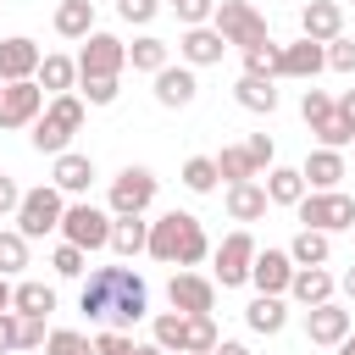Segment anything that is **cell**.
Wrapping results in <instances>:
<instances>
[{
	"label": "cell",
	"instance_id": "obj_1",
	"mask_svg": "<svg viewBox=\"0 0 355 355\" xmlns=\"http://www.w3.org/2000/svg\"><path fill=\"white\" fill-rule=\"evenodd\" d=\"M144 255H155L161 266H200V261L211 255V239H205L200 216H189V211H166V216L150 222V244H144Z\"/></svg>",
	"mask_w": 355,
	"mask_h": 355
},
{
	"label": "cell",
	"instance_id": "obj_2",
	"mask_svg": "<svg viewBox=\"0 0 355 355\" xmlns=\"http://www.w3.org/2000/svg\"><path fill=\"white\" fill-rule=\"evenodd\" d=\"M83 128V100L67 89V94H50V105L33 116V150L39 155H61V150H72V133Z\"/></svg>",
	"mask_w": 355,
	"mask_h": 355
},
{
	"label": "cell",
	"instance_id": "obj_3",
	"mask_svg": "<svg viewBox=\"0 0 355 355\" xmlns=\"http://www.w3.org/2000/svg\"><path fill=\"white\" fill-rule=\"evenodd\" d=\"M294 211H300V227H316V233H349L355 227V200L344 189H305V200Z\"/></svg>",
	"mask_w": 355,
	"mask_h": 355
},
{
	"label": "cell",
	"instance_id": "obj_4",
	"mask_svg": "<svg viewBox=\"0 0 355 355\" xmlns=\"http://www.w3.org/2000/svg\"><path fill=\"white\" fill-rule=\"evenodd\" d=\"M61 211H67V194H61L55 183L22 189V205H17V233H22V239H44V233H61Z\"/></svg>",
	"mask_w": 355,
	"mask_h": 355
},
{
	"label": "cell",
	"instance_id": "obj_5",
	"mask_svg": "<svg viewBox=\"0 0 355 355\" xmlns=\"http://www.w3.org/2000/svg\"><path fill=\"white\" fill-rule=\"evenodd\" d=\"M61 239L78 244L83 255H89V250H111V211H100V205H89V200H72V205L61 211Z\"/></svg>",
	"mask_w": 355,
	"mask_h": 355
},
{
	"label": "cell",
	"instance_id": "obj_6",
	"mask_svg": "<svg viewBox=\"0 0 355 355\" xmlns=\"http://www.w3.org/2000/svg\"><path fill=\"white\" fill-rule=\"evenodd\" d=\"M211 28H216L227 44H239V50H250V44H261V39H266V17H261L250 0H216Z\"/></svg>",
	"mask_w": 355,
	"mask_h": 355
},
{
	"label": "cell",
	"instance_id": "obj_7",
	"mask_svg": "<svg viewBox=\"0 0 355 355\" xmlns=\"http://www.w3.org/2000/svg\"><path fill=\"white\" fill-rule=\"evenodd\" d=\"M155 172L150 166H122L116 178H111V216H144L150 205H155Z\"/></svg>",
	"mask_w": 355,
	"mask_h": 355
},
{
	"label": "cell",
	"instance_id": "obj_8",
	"mask_svg": "<svg viewBox=\"0 0 355 355\" xmlns=\"http://www.w3.org/2000/svg\"><path fill=\"white\" fill-rule=\"evenodd\" d=\"M122 67H128V44L116 33L94 28L83 39V50H78V78H122Z\"/></svg>",
	"mask_w": 355,
	"mask_h": 355
},
{
	"label": "cell",
	"instance_id": "obj_9",
	"mask_svg": "<svg viewBox=\"0 0 355 355\" xmlns=\"http://www.w3.org/2000/svg\"><path fill=\"white\" fill-rule=\"evenodd\" d=\"M166 300H172V311H183V316H211V311H216V277H200V272H172Z\"/></svg>",
	"mask_w": 355,
	"mask_h": 355
},
{
	"label": "cell",
	"instance_id": "obj_10",
	"mask_svg": "<svg viewBox=\"0 0 355 355\" xmlns=\"http://www.w3.org/2000/svg\"><path fill=\"white\" fill-rule=\"evenodd\" d=\"M44 111V89L33 78L0 83V128H33V116Z\"/></svg>",
	"mask_w": 355,
	"mask_h": 355
},
{
	"label": "cell",
	"instance_id": "obj_11",
	"mask_svg": "<svg viewBox=\"0 0 355 355\" xmlns=\"http://www.w3.org/2000/svg\"><path fill=\"white\" fill-rule=\"evenodd\" d=\"M250 261H255V239L239 227V233H227L222 244H216V283L222 288H239V283H250Z\"/></svg>",
	"mask_w": 355,
	"mask_h": 355
},
{
	"label": "cell",
	"instance_id": "obj_12",
	"mask_svg": "<svg viewBox=\"0 0 355 355\" xmlns=\"http://www.w3.org/2000/svg\"><path fill=\"white\" fill-rule=\"evenodd\" d=\"M116 277H122V266H94L89 277H83V294H78V311L89 316V322H111V305H116Z\"/></svg>",
	"mask_w": 355,
	"mask_h": 355
},
{
	"label": "cell",
	"instance_id": "obj_13",
	"mask_svg": "<svg viewBox=\"0 0 355 355\" xmlns=\"http://www.w3.org/2000/svg\"><path fill=\"white\" fill-rule=\"evenodd\" d=\"M327 67V50L316 39H294V44H277V78H316Z\"/></svg>",
	"mask_w": 355,
	"mask_h": 355
},
{
	"label": "cell",
	"instance_id": "obj_14",
	"mask_svg": "<svg viewBox=\"0 0 355 355\" xmlns=\"http://www.w3.org/2000/svg\"><path fill=\"white\" fill-rule=\"evenodd\" d=\"M222 50H227V39H222L211 22H200V28H183V39H178V55H183V67H216V61H222Z\"/></svg>",
	"mask_w": 355,
	"mask_h": 355
},
{
	"label": "cell",
	"instance_id": "obj_15",
	"mask_svg": "<svg viewBox=\"0 0 355 355\" xmlns=\"http://www.w3.org/2000/svg\"><path fill=\"white\" fill-rule=\"evenodd\" d=\"M288 277H294L288 250H255V261H250V283H255L261 294H288Z\"/></svg>",
	"mask_w": 355,
	"mask_h": 355
},
{
	"label": "cell",
	"instance_id": "obj_16",
	"mask_svg": "<svg viewBox=\"0 0 355 355\" xmlns=\"http://www.w3.org/2000/svg\"><path fill=\"white\" fill-rule=\"evenodd\" d=\"M39 61H44V50H39L28 33H17V39H0V83L33 78V72H39Z\"/></svg>",
	"mask_w": 355,
	"mask_h": 355
},
{
	"label": "cell",
	"instance_id": "obj_17",
	"mask_svg": "<svg viewBox=\"0 0 355 355\" xmlns=\"http://www.w3.org/2000/svg\"><path fill=\"white\" fill-rule=\"evenodd\" d=\"M338 33H344V6H338V0H311V6L300 11V39L327 44V39H338Z\"/></svg>",
	"mask_w": 355,
	"mask_h": 355
},
{
	"label": "cell",
	"instance_id": "obj_18",
	"mask_svg": "<svg viewBox=\"0 0 355 355\" xmlns=\"http://www.w3.org/2000/svg\"><path fill=\"white\" fill-rule=\"evenodd\" d=\"M194 94H200V83H194V67H161L155 72V100L166 105V111H183V105H194Z\"/></svg>",
	"mask_w": 355,
	"mask_h": 355
},
{
	"label": "cell",
	"instance_id": "obj_19",
	"mask_svg": "<svg viewBox=\"0 0 355 355\" xmlns=\"http://www.w3.org/2000/svg\"><path fill=\"white\" fill-rule=\"evenodd\" d=\"M344 333H349V311H344V305L322 300V305L305 311V338H311V344H327V349H333Z\"/></svg>",
	"mask_w": 355,
	"mask_h": 355
},
{
	"label": "cell",
	"instance_id": "obj_20",
	"mask_svg": "<svg viewBox=\"0 0 355 355\" xmlns=\"http://www.w3.org/2000/svg\"><path fill=\"white\" fill-rule=\"evenodd\" d=\"M50 183H55L61 194H89V183H94V161L78 155V150H61L55 166H50Z\"/></svg>",
	"mask_w": 355,
	"mask_h": 355
},
{
	"label": "cell",
	"instance_id": "obj_21",
	"mask_svg": "<svg viewBox=\"0 0 355 355\" xmlns=\"http://www.w3.org/2000/svg\"><path fill=\"white\" fill-rule=\"evenodd\" d=\"M333 288H338V277L327 272V266H294V277H288V294L311 311V305H322V300H333Z\"/></svg>",
	"mask_w": 355,
	"mask_h": 355
},
{
	"label": "cell",
	"instance_id": "obj_22",
	"mask_svg": "<svg viewBox=\"0 0 355 355\" xmlns=\"http://www.w3.org/2000/svg\"><path fill=\"white\" fill-rule=\"evenodd\" d=\"M300 178H305V189H338V183H344V155L327 150V144H316V150L305 155Z\"/></svg>",
	"mask_w": 355,
	"mask_h": 355
},
{
	"label": "cell",
	"instance_id": "obj_23",
	"mask_svg": "<svg viewBox=\"0 0 355 355\" xmlns=\"http://www.w3.org/2000/svg\"><path fill=\"white\" fill-rule=\"evenodd\" d=\"M244 322H250V333H261V338L283 333V327H288V305H283V294H255V300L244 305Z\"/></svg>",
	"mask_w": 355,
	"mask_h": 355
},
{
	"label": "cell",
	"instance_id": "obj_24",
	"mask_svg": "<svg viewBox=\"0 0 355 355\" xmlns=\"http://www.w3.org/2000/svg\"><path fill=\"white\" fill-rule=\"evenodd\" d=\"M266 189L255 183V178H244V183H227V216L233 222H261L266 216Z\"/></svg>",
	"mask_w": 355,
	"mask_h": 355
},
{
	"label": "cell",
	"instance_id": "obj_25",
	"mask_svg": "<svg viewBox=\"0 0 355 355\" xmlns=\"http://www.w3.org/2000/svg\"><path fill=\"white\" fill-rule=\"evenodd\" d=\"M233 100L244 105V111H255V116H272L277 111V78H239V89H233Z\"/></svg>",
	"mask_w": 355,
	"mask_h": 355
},
{
	"label": "cell",
	"instance_id": "obj_26",
	"mask_svg": "<svg viewBox=\"0 0 355 355\" xmlns=\"http://www.w3.org/2000/svg\"><path fill=\"white\" fill-rule=\"evenodd\" d=\"M261 178H266L261 189H266L272 205H300V200H305V178H300V166H266Z\"/></svg>",
	"mask_w": 355,
	"mask_h": 355
},
{
	"label": "cell",
	"instance_id": "obj_27",
	"mask_svg": "<svg viewBox=\"0 0 355 355\" xmlns=\"http://www.w3.org/2000/svg\"><path fill=\"white\" fill-rule=\"evenodd\" d=\"M11 311H17V316H44V322H50V311H55V288L39 283V277H28V283L11 288Z\"/></svg>",
	"mask_w": 355,
	"mask_h": 355
},
{
	"label": "cell",
	"instance_id": "obj_28",
	"mask_svg": "<svg viewBox=\"0 0 355 355\" xmlns=\"http://www.w3.org/2000/svg\"><path fill=\"white\" fill-rule=\"evenodd\" d=\"M327 255H333V233H316V227H300L294 244H288L294 266H327Z\"/></svg>",
	"mask_w": 355,
	"mask_h": 355
},
{
	"label": "cell",
	"instance_id": "obj_29",
	"mask_svg": "<svg viewBox=\"0 0 355 355\" xmlns=\"http://www.w3.org/2000/svg\"><path fill=\"white\" fill-rule=\"evenodd\" d=\"M55 33L61 39H89L94 33V0H61L55 6Z\"/></svg>",
	"mask_w": 355,
	"mask_h": 355
},
{
	"label": "cell",
	"instance_id": "obj_30",
	"mask_svg": "<svg viewBox=\"0 0 355 355\" xmlns=\"http://www.w3.org/2000/svg\"><path fill=\"white\" fill-rule=\"evenodd\" d=\"M33 83H39L44 94H67V89L78 83V61H72V55H44L39 72H33Z\"/></svg>",
	"mask_w": 355,
	"mask_h": 355
},
{
	"label": "cell",
	"instance_id": "obj_31",
	"mask_svg": "<svg viewBox=\"0 0 355 355\" xmlns=\"http://www.w3.org/2000/svg\"><path fill=\"white\" fill-rule=\"evenodd\" d=\"M144 244H150L144 216H111V250L116 255H144Z\"/></svg>",
	"mask_w": 355,
	"mask_h": 355
},
{
	"label": "cell",
	"instance_id": "obj_32",
	"mask_svg": "<svg viewBox=\"0 0 355 355\" xmlns=\"http://www.w3.org/2000/svg\"><path fill=\"white\" fill-rule=\"evenodd\" d=\"M128 67H133V72H150V78H155V72L166 67V39H155V33H139V39L128 44Z\"/></svg>",
	"mask_w": 355,
	"mask_h": 355
},
{
	"label": "cell",
	"instance_id": "obj_33",
	"mask_svg": "<svg viewBox=\"0 0 355 355\" xmlns=\"http://www.w3.org/2000/svg\"><path fill=\"white\" fill-rule=\"evenodd\" d=\"M183 333H189V316H183V311H161V316H150V338H155L166 355H183Z\"/></svg>",
	"mask_w": 355,
	"mask_h": 355
},
{
	"label": "cell",
	"instance_id": "obj_34",
	"mask_svg": "<svg viewBox=\"0 0 355 355\" xmlns=\"http://www.w3.org/2000/svg\"><path fill=\"white\" fill-rule=\"evenodd\" d=\"M44 355H94V338L78 327H55V333H44Z\"/></svg>",
	"mask_w": 355,
	"mask_h": 355
},
{
	"label": "cell",
	"instance_id": "obj_35",
	"mask_svg": "<svg viewBox=\"0 0 355 355\" xmlns=\"http://www.w3.org/2000/svg\"><path fill=\"white\" fill-rule=\"evenodd\" d=\"M211 161H216V178H227V183H244V178H255V166H250L244 144H222V155H211Z\"/></svg>",
	"mask_w": 355,
	"mask_h": 355
},
{
	"label": "cell",
	"instance_id": "obj_36",
	"mask_svg": "<svg viewBox=\"0 0 355 355\" xmlns=\"http://www.w3.org/2000/svg\"><path fill=\"white\" fill-rule=\"evenodd\" d=\"M183 189L189 194H211L216 189V161L211 155H189L183 161Z\"/></svg>",
	"mask_w": 355,
	"mask_h": 355
},
{
	"label": "cell",
	"instance_id": "obj_37",
	"mask_svg": "<svg viewBox=\"0 0 355 355\" xmlns=\"http://www.w3.org/2000/svg\"><path fill=\"white\" fill-rule=\"evenodd\" d=\"M211 349H216V322H211V316H189L183 355H211Z\"/></svg>",
	"mask_w": 355,
	"mask_h": 355
},
{
	"label": "cell",
	"instance_id": "obj_38",
	"mask_svg": "<svg viewBox=\"0 0 355 355\" xmlns=\"http://www.w3.org/2000/svg\"><path fill=\"white\" fill-rule=\"evenodd\" d=\"M28 266V239L17 233V227H6L0 233V277H11V272H22Z\"/></svg>",
	"mask_w": 355,
	"mask_h": 355
},
{
	"label": "cell",
	"instance_id": "obj_39",
	"mask_svg": "<svg viewBox=\"0 0 355 355\" xmlns=\"http://www.w3.org/2000/svg\"><path fill=\"white\" fill-rule=\"evenodd\" d=\"M244 72H250V78H277V44H272V39L250 44V50H244Z\"/></svg>",
	"mask_w": 355,
	"mask_h": 355
},
{
	"label": "cell",
	"instance_id": "obj_40",
	"mask_svg": "<svg viewBox=\"0 0 355 355\" xmlns=\"http://www.w3.org/2000/svg\"><path fill=\"white\" fill-rule=\"evenodd\" d=\"M50 266H55V277H83V272H89V255H83L78 244H67V239H61V244H55V255H50Z\"/></svg>",
	"mask_w": 355,
	"mask_h": 355
},
{
	"label": "cell",
	"instance_id": "obj_41",
	"mask_svg": "<svg viewBox=\"0 0 355 355\" xmlns=\"http://www.w3.org/2000/svg\"><path fill=\"white\" fill-rule=\"evenodd\" d=\"M311 133H316V144H327V150H344V144H349V139H355V128H349V122H344V116H338V111H333V116H327V122H316V128H311Z\"/></svg>",
	"mask_w": 355,
	"mask_h": 355
},
{
	"label": "cell",
	"instance_id": "obj_42",
	"mask_svg": "<svg viewBox=\"0 0 355 355\" xmlns=\"http://www.w3.org/2000/svg\"><path fill=\"white\" fill-rule=\"evenodd\" d=\"M244 155H250L255 178H261L266 166H277V144H272V133H250V139H244Z\"/></svg>",
	"mask_w": 355,
	"mask_h": 355
},
{
	"label": "cell",
	"instance_id": "obj_43",
	"mask_svg": "<svg viewBox=\"0 0 355 355\" xmlns=\"http://www.w3.org/2000/svg\"><path fill=\"white\" fill-rule=\"evenodd\" d=\"M300 116H305L311 128L327 122V116H333V94H327V89H305V94H300Z\"/></svg>",
	"mask_w": 355,
	"mask_h": 355
},
{
	"label": "cell",
	"instance_id": "obj_44",
	"mask_svg": "<svg viewBox=\"0 0 355 355\" xmlns=\"http://www.w3.org/2000/svg\"><path fill=\"white\" fill-rule=\"evenodd\" d=\"M78 89H83V100H89V105H111V100L122 94V83H116V78H78Z\"/></svg>",
	"mask_w": 355,
	"mask_h": 355
},
{
	"label": "cell",
	"instance_id": "obj_45",
	"mask_svg": "<svg viewBox=\"0 0 355 355\" xmlns=\"http://www.w3.org/2000/svg\"><path fill=\"white\" fill-rule=\"evenodd\" d=\"M94 355H133V338L122 327H100L94 333Z\"/></svg>",
	"mask_w": 355,
	"mask_h": 355
},
{
	"label": "cell",
	"instance_id": "obj_46",
	"mask_svg": "<svg viewBox=\"0 0 355 355\" xmlns=\"http://www.w3.org/2000/svg\"><path fill=\"white\" fill-rule=\"evenodd\" d=\"M322 50H327V67H333V72H355V39L338 33V39H327Z\"/></svg>",
	"mask_w": 355,
	"mask_h": 355
},
{
	"label": "cell",
	"instance_id": "obj_47",
	"mask_svg": "<svg viewBox=\"0 0 355 355\" xmlns=\"http://www.w3.org/2000/svg\"><path fill=\"white\" fill-rule=\"evenodd\" d=\"M172 11H178V22H183V28H200V22H211L216 0H172Z\"/></svg>",
	"mask_w": 355,
	"mask_h": 355
},
{
	"label": "cell",
	"instance_id": "obj_48",
	"mask_svg": "<svg viewBox=\"0 0 355 355\" xmlns=\"http://www.w3.org/2000/svg\"><path fill=\"white\" fill-rule=\"evenodd\" d=\"M44 344V316H17V349H39Z\"/></svg>",
	"mask_w": 355,
	"mask_h": 355
},
{
	"label": "cell",
	"instance_id": "obj_49",
	"mask_svg": "<svg viewBox=\"0 0 355 355\" xmlns=\"http://www.w3.org/2000/svg\"><path fill=\"white\" fill-rule=\"evenodd\" d=\"M116 11H122V22H155V11H161V0H116Z\"/></svg>",
	"mask_w": 355,
	"mask_h": 355
},
{
	"label": "cell",
	"instance_id": "obj_50",
	"mask_svg": "<svg viewBox=\"0 0 355 355\" xmlns=\"http://www.w3.org/2000/svg\"><path fill=\"white\" fill-rule=\"evenodd\" d=\"M17 205H22V189H17V178L0 172V216H17Z\"/></svg>",
	"mask_w": 355,
	"mask_h": 355
},
{
	"label": "cell",
	"instance_id": "obj_51",
	"mask_svg": "<svg viewBox=\"0 0 355 355\" xmlns=\"http://www.w3.org/2000/svg\"><path fill=\"white\" fill-rule=\"evenodd\" d=\"M17 349V311H0V355Z\"/></svg>",
	"mask_w": 355,
	"mask_h": 355
},
{
	"label": "cell",
	"instance_id": "obj_52",
	"mask_svg": "<svg viewBox=\"0 0 355 355\" xmlns=\"http://www.w3.org/2000/svg\"><path fill=\"white\" fill-rule=\"evenodd\" d=\"M333 111H338V116H344V122H349V128H355V89H344V94H338V100H333Z\"/></svg>",
	"mask_w": 355,
	"mask_h": 355
},
{
	"label": "cell",
	"instance_id": "obj_53",
	"mask_svg": "<svg viewBox=\"0 0 355 355\" xmlns=\"http://www.w3.org/2000/svg\"><path fill=\"white\" fill-rule=\"evenodd\" d=\"M211 355H250V344H239V338H216Z\"/></svg>",
	"mask_w": 355,
	"mask_h": 355
},
{
	"label": "cell",
	"instance_id": "obj_54",
	"mask_svg": "<svg viewBox=\"0 0 355 355\" xmlns=\"http://www.w3.org/2000/svg\"><path fill=\"white\" fill-rule=\"evenodd\" d=\"M338 288H344V294H349V300H355V266H349V272H344V277H338Z\"/></svg>",
	"mask_w": 355,
	"mask_h": 355
},
{
	"label": "cell",
	"instance_id": "obj_55",
	"mask_svg": "<svg viewBox=\"0 0 355 355\" xmlns=\"http://www.w3.org/2000/svg\"><path fill=\"white\" fill-rule=\"evenodd\" d=\"M133 355H166V349H161V344L150 338V344H133Z\"/></svg>",
	"mask_w": 355,
	"mask_h": 355
},
{
	"label": "cell",
	"instance_id": "obj_56",
	"mask_svg": "<svg viewBox=\"0 0 355 355\" xmlns=\"http://www.w3.org/2000/svg\"><path fill=\"white\" fill-rule=\"evenodd\" d=\"M333 349H338V355H355V333H344V338H338Z\"/></svg>",
	"mask_w": 355,
	"mask_h": 355
},
{
	"label": "cell",
	"instance_id": "obj_57",
	"mask_svg": "<svg viewBox=\"0 0 355 355\" xmlns=\"http://www.w3.org/2000/svg\"><path fill=\"white\" fill-rule=\"evenodd\" d=\"M0 311H11V283L0 277Z\"/></svg>",
	"mask_w": 355,
	"mask_h": 355
},
{
	"label": "cell",
	"instance_id": "obj_58",
	"mask_svg": "<svg viewBox=\"0 0 355 355\" xmlns=\"http://www.w3.org/2000/svg\"><path fill=\"white\" fill-rule=\"evenodd\" d=\"M338 6H355V0H338Z\"/></svg>",
	"mask_w": 355,
	"mask_h": 355
},
{
	"label": "cell",
	"instance_id": "obj_59",
	"mask_svg": "<svg viewBox=\"0 0 355 355\" xmlns=\"http://www.w3.org/2000/svg\"><path fill=\"white\" fill-rule=\"evenodd\" d=\"M349 233H355V227H349Z\"/></svg>",
	"mask_w": 355,
	"mask_h": 355
}]
</instances>
